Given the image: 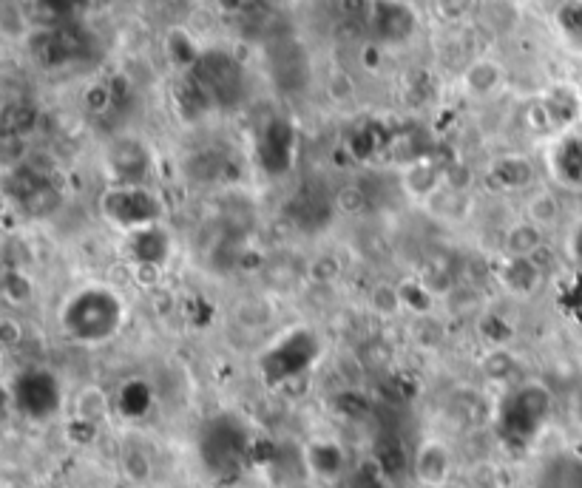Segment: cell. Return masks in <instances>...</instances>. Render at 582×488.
Segmentation results:
<instances>
[{
    "instance_id": "4fadbf2b",
    "label": "cell",
    "mask_w": 582,
    "mask_h": 488,
    "mask_svg": "<svg viewBox=\"0 0 582 488\" xmlns=\"http://www.w3.org/2000/svg\"><path fill=\"white\" fill-rule=\"evenodd\" d=\"M304 466L313 471V477L324 480V483H333L344 474V449L333 443V440H313L307 449H304Z\"/></svg>"
},
{
    "instance_id": "9a60e30c",
    "label": "cell",
    "mask_w": 582,
    "mask_h": 488,
    "mask_svg": "<svg viewBox=\"0 0 582 488\" xmlns=\"http://www.w3.org/2000/svg\"><path fill=\"white\" fill-rule=\"evenodd\" d=\"M537 488H582V457L577 454L548 457L537 477Z\"/></svg>"
},
{
    "instance_id": "d6986e66",
    "label": "cell",
    "mask_w": 582,
    "mask_h": 488,
    "mask_svg": "<svg viewBox=\"0 0 582 488\" xmlns=\"http://www.w3.org/2000/svg\"><path fill=\"white\" fill-rule=\"evenodd\" d=\"M165 54H168V60H171L179 71L188 74V71H194L196 63L202 60L205 49H202L185 29H174V32H168V37H165Z\"/></svg>"
},
{
    "instance_id": "6da1fadb",
    "label": "cell",
    "mask_w": 582,
    "mask_h": 488,
    "mask_svg": "<svg viewBox=\"0 0 582 488\" xmlns=\"http://www.w3.org/2000/svg\"><path fill=\"white\" fill-rule=\"evenodd\" d=\"M125 324V301L106 284L77 287L60 307V330L69 341L97 347L117 338Z\"/></svg>"
},
{
    "instance_id": "3957f363",
    "label": "cell",
    "mask_w": 582,
    "mask_h": 488,
    "mask_svg": "<svg viewBox=\"0 0 582 488\" xmlns=\"http://www.w3.org/2000/svg\"><path fill=\"white\" fill-rule=\"evenodd\" d=\"M199 460L216 480L239 477L253 452V437L242 418L236 415H216L205 420L196 437Z\"/></svg>"
},
{
    "instance_id": "5b68a950",
    "label": "cell",
    "mask_w": 582,
    "mask_h": 488,
    "mask_svg": "<svg viewBox=\"0 0 582 488\" xmlns=\"http://www.w3.org/2000/svg\"><path fill=\"white\" fill-rule=\"evenodd\" d=\"M188 74L211 108H233L245 97V66L233 54L211 49Z\"/></svg>"
},
{
    "instance_id": "4316f807",
    "label": "cell",
    "mask_w": 582,
    "mask_h": 488,
    "mask_svg": "<svg viewBox=\"0 0 582 488\" xmlns=\"http://www.w3.org/2000/svg\"><path fill=\"white\" fill-rule=\"evenodd\" d=\"M571 412H574V420L582 429V384L574 389V398H571Z\"/></svg>"
},
{
    "instance_id": "5bb4252c",
    "label": "cell",
    "mask_w": 582,
    "mask_h": 488,
    "mask_svg": "<svg viewBox=\"0 0 582 488\" xmlns=\"http://www.w3.org/2000/svg\"><path fill=\"white\" fill-rule=\"evenodd\" d=\"M537 108L543 111V120H546L548 128H568L571 122L580 117L582 100L574 88L557 86L548 91Z\"/></svg>"
},
{
    "instance_id": "7c38bea8",
    "label": "cell",
    "mask_w": 582,
    "mask_h": 488,
    "mask_svg": "<svg viewBox=\"0 0 582 488\" xmlns=\"http://www.w3.org/2000/svg\"><path fill=\"white\" fill-rule=\"evenodd\" d=\"M412 474L418 477V483L429 488H443L452 483V452L441 440H424L418 446V452L412 457Z\"/></svg>"
},
{
    "instance_id": "30bf717a",
    "label": "cell",
    "mask_w": 582,
    "mask_h": 488,
    "mask_svg": "<svg viewBox=\"0 0 582 488\" xmlns=\"http://www.w3.org/2000/svg\"><path fill=\"white\" fill-rule=\"evenodd\" d=\"M548 174L568 191H582V134L563 131L548 148Z\"/></svg>"
},
{
    "instance_id": "8fae6325",
    "label": "cell",
    "mask_w": 582,
    "mask_h": 488,
    "mask_svg": "<svg viewBox=\"0 0 582 488\" xmlns=\"http://www.w3.org/2000/svg\"><path fill=\"white\" fill-rule=\"evenodd\" d=\"M370 23L375 35L381 37L384 43H404L415 32L418 15H415L412 6H406L401 0H375Z\"/></svg>"
},
{
    "instance_id": "484cf974",
    "label": "cell",
    "mask_w": 582,
    "mask_h": 488,
    "mask_svg": "<svg viewBox=\"0 0 582 488\" xmlns=\"http://www.w3.org/2000/svg\"><path fill=\"white\" fill-rule=\"evenodd\" d=\"M568 250H571V259L582 264V225L571 230V239H568Z\"/></svg>"
},
{
    "instance_id": "ba28073f",
    "label": "cell",
    "mask_w": 582,
    "mask_h": 488,
    "mask_svg": "<svg viewBox=\"0 0 582 488\" xmlns=\"http://www.w3.org/2000/svg\"><path fill=\"white\" fill-rule=\"evenodd\" d=\"M296 151H299V134L296 125L284 117H270L262 125L259 137H256V159L259 168L270 179L287 176L296 165Z\"/></svg>"
},
{
    "instance_id": "d4e9b609",
    "label": "cell",
    "mask_w": 582,
    "mask_h": 488,
    "mask_svg": "<svg viewBox=\"0 0 582 488\" xmlns=\"http://www.w3.org/2000/svg\"><path fill=\"white\" fill-rule=\"evenodd\" d=\"M125 469H128V474H131L134 480H145L148 471H151V463H148V457H145L140 449H131V452L125 454Z\"/></svg>"
},
{
    "instance_id": "603a6c76",
    "label": "cell",
    "mask_w": 582,
    "mask_h": 488,
    "mask_svg": "<svg viewBox=\"0 0 582 488\" xmlns=\"http://www.w3.org/2000/svg\"><path fill=\"white\" fill-rule=\"evenodd\" d=\"M117 406H120V412L128 415V418H140V415L148 412V406H151V392L142 384H137V381H131L128 386H123V392L117 398Z\"/></svg>"
},
{
    "instance_id": "f1b7e54d",
    "label": "cell",
    "mask_w": 582,
    "mask_h": 488,
    "mask_svg": "<svg viewBox=\"0 0 582 488\" xmlns=\"http://www.w3.org/2000/svg\"><path fill=\"white\" fill-rule=\"evenodd\" d=\"M293 488H310V486H293Z\"/></svg>"
},
{
    "instance_id": "9c48e42d",
    "label": "cell",
    "mask_w": 582,
    "mask_h": 488,
    "mask_svg": "<svg viewBox=\"0 0 582 488\" xmlns=\"http://www.w3.org/2000/svg\"><path fill=\"white\" fill-rule=\"evenodd\" d=\"M171 250H174V242H171L168 230L162 225L142 227V230H134V233L125 236V253L134 264V270L159 273L171 259Z\"/></svg>"
},
{
    "instance_id": "8992f818",
    "label": "cell",
    "mask_w": 582,
    "mask_h": 488,
    "mask_svg": "<svg viewBox=\"0 0 582 488\" xmlns=\"http://www.w3.org/2000/svg\"><path fill=\"white\" fill-rule=\"evenodd\" d=\"M100 210L108 219V225L123 230L125 236L142 230V227L162 222V202L157 193H151L145 185H114L100 196Z\"/></svg>"
},
{
    "instance_id": "7402d4cb",
    "label": "cell",
    "mask_w": 582,
    "mask_h": 488,
    "mask_svg": "<svg viewBox=\"0 0 582 488\" xmlns=\"http://www.w3.org/2000/svg\"><path fill=\"white\" fill-rule=\"evenodd\" d=\"M557 26L574 49H582V0H565L557 12Z\"/></svg>"
},
{
    "instance_id": "7a4b0ae2",
    "label": "cell",
    "mask_w": 582,
    "mask_h": 488,
    "mask_svg": "<svg viewBox=\"0 0 582 488\" xmlns=\"http://www.w3.org/2000/svg\"><path fill=\"white\" fill-rule=\"evenodd\" d=\"M554 409L551 389L540 381H523L512 386L494 409V426L509 449H526L543 435Z\"/></svg>"
},
{
    "instance_id": "44dd1931",
    "label": "cell",
    "mask_w": 582,
    "mask_h": 488,
    "mask_svg": "<svg viewBox=\"0 0 582 488\" xmlns=\"http://www.w3.org/2000/svg\"><path fill=\"white\" fill-rule=\"evenodd\" d=\"M492 176L500 182V188H506V191H520V188H529L531 185L534 168H531L529 159L503 157L500 162H494Z\"/></svg>"
},
{
    "instance_id": "e0dca14e",
    "label": "cell",
    "mask_w": 582,
    "mask_h": 488,
    "mask_svg": "<svg viewBox=\"0 0 582 488\" xmlns=\"http://www.w3.org/2000/svg\"><path fill=\"white\" fill-rule=\"evenodd\" d=\"M148 159L142 154V148L137 142H120L114 151H111V168L117 171L120 185H140L137 179L145 171Z\"/></svg>"
},
{
    "instance_id": "ac0fdd59",
    "label": "cell",
    "mask_w": 582,
    "mask_h": 488,
    "mask_svg": "<svg viewBox=\"0 0 582 488\" xmlns=\"http://www.w3.org/2000/svg\"><path fill=\"white\" fill-rule=\"evenodd\" d=\"M543 247V227L534 225L531 219L517 222V225L506 233V250L512 259H534Z\"/></svg>"
},
{
    "instance_id": "277c9868",
    "label": "cell",
    "mask_w": 582,
    "mask_h": 488,
    "mask_svg": "<svg viewBox=\"0 0 582 488\" xmlns=\"http://www.w3.org/2000/svg\"><path fill=\"white\" fill-rule=\"evenodd\" d=\"M321 355V341L307 327L282 332L259 358V372L270 386H282L296 381Z\"/></svg>"
},
{
    "instance_id": "2e32d148",
    "label": "cell",
    "mask_w": 582,
    "mask_h": 488,
    "mask_svg": "<svg viewBox=\"0 0 582 488\" xmlns=\"http://www.w3.org/2000/svg\"><path fill=\"white\" fill-rule=\"evenodd\" d=\"M500 279H503V284L512 290L514 296H531L540 287V281H543V270L534 264V259H509Z\"/></svg>"
},
{
    "instance_id": "83f0119b",
    "label": "cell",
    "mask_w": 582,
    "mask_h": 488,
    "mask_svg": "<svg viewBox=\"0 0 582 488\" xmlns=\"http://www.w3.org/2000/svg\"><path fill=\"white\" fill-rule=\"evenodd\" d=\"M443 488H466V486H460V483H446Z\"/></svg>"
},
{
    "instance_id": "52a82bcc",
    "label": "cell",
    "mask_w": 582,
    "mask_h": 488,
    "mask_svg": "<svg viewBox=\"0 0 582 488\" xmlns=\"http://www.w3.org/2000/svg\"><path fill=\"white\" fill-rule=\"evenodd\" d=\"M12 401L23 418L49 420L63 409V386L49 369L29 366L12 381Z\"/></svg>"
},
{
    "instance_id": "cb8c5ba5",
    "label": "cell",
    "mask_w": 582,
    "mask_h": 488,
    "mask_svg": "<svg viewBox=\"0 0 582 488\" xmlns=\"http://www.w3.org/2000/svg\"><path fill=\"white\" fill-rule=\"evenodd\" d=\"M560 216V202L551 193H537L534 199H529V219L534 225H551Z\"/></svg>"
},
{
    "instance_id": "ffe728a7",
    "label": "cell",
    "mask_w": 582,
    "mask_h": 488,
    "mask_svg": "<svg viewBox=\"0 0 582 488\" xmlns=\"http://www.w3.org/2000/svg\"><path fill=\"white\" fill-rule=\"evenodd\" d=\"M466 91L475 97H489L497 88L503 86V69L492 63V60H477L469 66V71L463 74Z\"/></svg>"
}]
</instances>
